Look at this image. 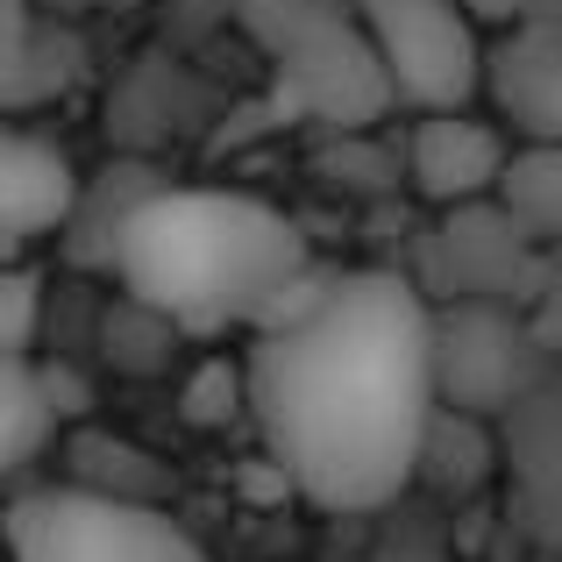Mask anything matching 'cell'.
<instances>
[{
    "label": "cell",
    "mask_w": 562,
    "mask_h": 562,
    "mask_svg": "<svg viewBox=\"0 0 562 562\" xmlns=\"http://www.w3.org/2000/svg\"><path fill=\"white\" fill-rule=\"evenodd\" d=\"M79 200L86 179L50 136L14 128L0 143V243H8V257H29L43 235H65L79 221Z\"/></svg>",
    "instance_id": "11"
},
{
    "label": "cell",
    "mask_w": 562,
    "mask_h": 562,
    "mask_svg": "<svg viewBox=\"0 0 562 562\" xmlns=\"http://www.w3.org/2000/svg\"><path fill=\"white\" fill-rule=\"evenodd\" d=\"M555 363L562 357L535 328V306H513V300H441L435 306L441 406L477 413V420H506Z\"/></svg>",
    "instance_id": "5"
},
{
    "label": "cell",
    "mask_w": 562,
    "mask_h": 562,
    "mask_svg": "<svg viewBox=\"0 0 562 562\" xmlns=\"http://www.w3.org/2000/svg\"><path fill=\"white\" fill-rule=\"evenodd\" d=\"M108 271L122 300L150 306L179 335H257L292 300L314 249L300 221L235 186H157L114 235Z\"/></svg>",
    "instance_id": "2"
},
{
    "label": "cell",
    "mask_w": 562,
    "mask_h": 562,
    "mask_svg": "<svg viewBox=\"0 0 562 562\" xmlns=\"http://www.w3.org/2000/svg\"><path fill=\"white\" fill-rule=\"evenodd\" d=\"M71 484H86V492H108V498H157V463L136 449H122V441H79V470H71Z\"/></svg>",
    "instance_id": "14"
},
{
    "label": "cell",
    "mask_w": 562,
    "mask_h": 562,
    "mask_svg": "<svg viewBox=\"0 0 562 562\" xmlns=\"http://www.w3.org/2000/svg\"><path fill=\"white\" fill-rule=\"evenodd\" d=\"M71 406H79V392H71L65 371H43L36 357H8L0 363V463L22 477L57 441Z\"/></svg>",
    "instance_id": "12"
},
{
    "label": "cell",
    "mask_w": 562,
    "mask_h": 562,
    "mask_svg": "<svg viewBox=\"0 0 562 562\" xmlns=\"http://www.w3.org/2000/svg\"><path fill=\"white\" fill-rule=\"evenodd\" d=\"M357 22L371 36V57L413 114L470 108L484 93V36L463 0H357Z\"/></svg>",
    "instance_id": "6"
},
{
    "label": "cell",
    "mask_w": 562,
    "mask_h": 562,
    "mask_svg": "<svg viewBox=\"0 0 562 562\" xmlns=\"http://www.w3.org/2000/svg\"><path fill=\"white\" fill-rule=\"evenodd\" d=\"M249 29L278 57L285 93L300 108H314L321 122L357 128L363 114L392 108V86H384V71L371 57L363 22H342L328 0H249Z\"/></svg>",
    "instance_id": "4"
},
{
    "label": "cell",
    "mask_w": 562,
    "mask_h": 562,
    "mask_svg": "<svg viewBox=\"0 0 562 562\" xmlns=\"http://www.w3.org/2000/svg\"><path fill=\"white\" fill-rule=\"evenodd\" d=\"M498 477L520 535L562 555V363L498 420Z\"/></svg>",
    "instance_id": "8"
},
{
    "label": "cell",
    "mask_w": 562,
    "mask_h": 562,
    "mask_svg": "<svg viewBox=\"0 0 562 562\" xmlns=\"http://www.w3.org/2000/svg\"><path fill=\"white\" fill-rule=\"evenodd\" d=\"M14 562H214L157 498H108L86 484L22 492L8 506Z\"/></svg>",
    "instance_id": "3"
},
{
    "label": "cell",
    "mask_w": 562,
    "mask_h": 562,
    "mask_svg": "<svg viewBox=\"0 0 562 562\" xmlns=\"http://www.w3.org/2000/svg\"><path fill=\"white\" fill-rule=\"evenodd\" d=\"M498 200H506L549 249H562V136L555 143H520Z\"/></svg>",
    "instance_id": "13"
},
{
    "label": "cell",
    "mask_w": 562,
    "mask_h": 562,
    "mask_svg": "<svg viewBox=\"0 0 562 562\" xmlns=\"http://www.w3.org/2000/svg\"><path fill=\"white\" fill-rule=\"evenodd\" d=\"M243 406L278 477L321 513H378L420 484L441 413L435 300L398 271H314L249 335Z\"/></svg>",
    "instance_id": "1"
},
{
    "label": "cell",
    "mask_w": 562,
    "mask_h": 562,
    "mask_svg": "<svg viewBox=\"0 0 562 562\" xmlns=\"http://www.w3.org/2000/svg\"><path fill=\"white\" fill-rule=\"evenodd\" d=\"M36 292L43 278L29 271V257H8V278H0V349L8 357H36Z\"/></svg>",
    "instance_id": "15"
},
{
    "label": "cell",
    "mask_w": 562,
    "mask_h": 562,
    "mask_svg": "<svg viewBox=\"0 0 562 562\" xmlns=\"http://www.w3.org/2000/svg\"><path fill=\"white\" fill-rule=\"evenodd\" d=\"M484 100L520 143L562 136V8L498 29L492 57H484Z\"/></svg>",
    "instance_id": "10"
},
{
    "label": "cell",
    "mask_w": 562,
    "mask_h": 562,
    "mask_svg": "<svg viewBox=\"0 0 562 562\" xmlns=\"http://www.w3.org/2000/svg\"><path fill=\"white\" fill-rule=\"evenodd\" d=\"M541 263H549V243H541L506 200L441 206V228L427 235L420 292H441V300H513V306H535Z\"/></svg>",
    "instance_id": "7"
},
{
    "label": "cell",
    "mask_w": 562,
    "mask_h": 562,
    "mask_svg": "<svg viewBox=\"0 0 562 562\" xmlns=\"http://www.w3.org/2000/svg\"><path fill=\"white\" fill-rule=\"evenodd\" d=\"M470 14H477L484 29H513V22H535V14H549L555 0H463Z\"/></svg>",
    "instance_id": "17"
},
{
    "label": "cell",
    "mask_w": 562,
    "mask_h": 562,
    "mask_svg": "<svg viewBox=\"0 0 562 562\" xmlns=\"http://www.w3.org/2000/svg\"><path fill=\"white\" fill-rule=\"evenodd\" d=\"M513 136L506 122H484L470 108H441V114H413V136H406V179L420 186V200L435 206H477L506 192L513 171Z\"/></svg>",
    "instance_id": "9"
},
{
    "label": "cell",
    "mask_w": 562,
    "mask_h": 562,
    "mask_svg": "<svg viewBox=\"0 0 562 562\" xmlns=\"http://www.w3.org/2000/svg\"><path fill=\"white\" fill-rule=\"evenodd\" d=\"M535 328L549 335V349L562 357V249H549V263H541V285H535Z\"/></svg>",
    "instance_id": "16"
}]
</instances>
